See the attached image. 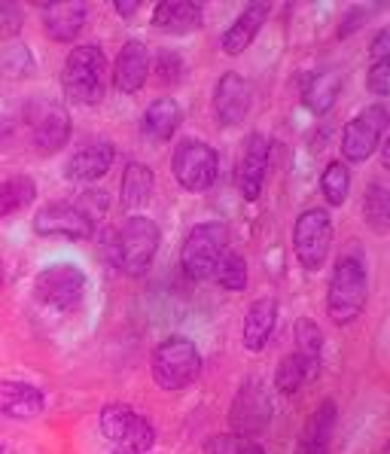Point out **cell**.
Instances as JSON below:
<instances>
[{
  "instance_id": "6da1fadb",
  "label": "cell",
  "mask_w": 390,
  "mask_h": 454,
  "mask_svg": "<svg viewBox=\"0 0 390 454\" xmlns=\"http://www.w3.org/2000/svg\"><path fill=\"white\" fill-rule=\"evenodd\" d=\"M61 86L65 95L76 104H101L107 95V55L98 43L74 46L65 59V71H61Z\"/></svg>"
},
{
  "instance_id": "7a4b0ae2",
  "label": "cell",
  "mask_w": 390,
  "mask_h": 454,
  "mask_svg": "<svg viewBox=\"0 0 390 454\" xmlns=\"http://www.w3.org/2000/svg\"><path fill=\"white\" fill-rule=\"evenodd\" d=\"M162 232L150 216H129L116 235H110V260L129 278H141L159 254Z\"/></svg>"
},
{
  "instance_id": "3957f363",
  "label": "cell",
  "mask_w": 390,
  "mask_h": 454,
  "mask_svg": "<svg viewBox=\"0 0 390 454\" xmlns=\"http://www.w3.org/2000/svg\"><path fill=\"white\" fill-rule=\"evenodd\" d=\"M369 299L366 269L354 256H341L332 269L330 290H326V314L336 326H347L363 314Z\"/></svg>"
},
{
  "instance_id": "277c9868",
  "label": "cell",
  "mask_w": 390,
  "mask_h": 454,
  "mask_svg": "<svg viewBox=\"0 0 390 454\" xmlns=\"http://www.w3.org/2000/svg\"><path fill=\"white\" fill-rule=\"evenodd\" d=\"M201 354L195 341L183 335H168L152 351V379L162 390H183L199 379Z\"/></svg>"
},
{
  "instance_id": "5b68a950",
  "label": "cell",
  "mask_w": 390,
  "mask_h": 454,
  "mask_svg": "<svg viewBox=\"0 0 390 454\" xmlns=\"http://www.w3.org/2000/svg\"><path fill=\"white\" fill-rule=\"evenodd\" d=\"M229 254V229L222 223H199L190 229L180 250V265L192 281H207L217 275V265Z\"/></svg>"
},
{
  "instance_id": "8992f818",
  "label": "cell",
  "mask_w": 390,
  "mask_h": 454,
  "mask_svg": "<svg viewBox=\"0 0 390 454\" xmlns=\"http://www.w3.org/2000/svg\"><path fill=\"white\" fill-rule=\"evenodd\" d=\"M171 171L186 192H205L211 190L220 174V156L211 144L199 141V137H183L174 150Z\"/></svg>"
},
{
  "instance_id": "52a82bcc",
  "label": "cell",
  "mask_w": 390,
  "mask_h": 454,
  "mask_svg": "<svg viewBox=\"0 0 390 454\" xmlns=\"http://www.w3.org/2000/svg\"><path fill=\"white\" fill-rule=\"evenodd\" d=\"M332 247V220L324 207H308L299 214L296 226H292V250L296 260L305 271H320L330 260Z\"/></svg>"
},
{
  "instance_id": "ba28073f",
  "label": "cell",
  "mask_w": 390,
  "mask_h": 454,
  "mask_svg": "<svg viewBox=\"0 0 390 454\" xmlns=\"http://www.w3.org/2000/svg\"><path fill=\"white\" fill-rule=\"evenodd\" d=\"M101 433L116 445V451L146 454L156 445V427L122 403H110L101 409Z\"/></svg>"
},
{
  "instance_id": "9c48e42d",
  "label": "cell",
  "mask_w": 390,
  "mask_h": 454,
  "mask_svg": "<svg viewBox=\"0 0 390 454\" xmlns=\"http://www.w3.org/2000/svg\"><path fill=\"white\" fill-rule=\"evenodd\" d=\"M34 296L52 311H71L86 296V275L71 262H55L46 265L37 278H34Z\"/></svg>"
},
{
  "instance_id": "30bf717a",
  "label": "cell",
  "mask_w": 390,
  "mask_h": 454,
  "mask_svg": "<svg viewBox=\"0 0 390 454\" xmlns=\"http://www.w3.org/2000/svg\"><path fill=\"white\" fill-rule=\"evenodd\" d=\"M387 125H390V110L385 104H372V107L360 110L345 125V131H341V156L347 162H366L381 146V135H385Z\"/></svg>"
},
{
  "instance_id": "8fae6325",
  "label": "cell",
  "mask_w": 390,
  "mask_h": 454,
  "mask_svg": "<svg viewBox=\"0 0 390 454\" xmlns=\"http://www.w3.org/2000/svg\"><path fill=\"white\" fill-rule=\"evenodd\" d=\"M34 232L43 239H67V241H89L95 235V223L71 201H52L40 207L34 216Z\"/></svg>"
},
{
  "instance_id": "7c38bea8",
  "label": "cell",
  "mask_w": 390,
  "mask_h": 454,
  "mask_svg": "<svg viewBox=\"0 0 390 454\" xmlns=\"http://www.w3.org/2000/svg\"><path fill=\"white\" fill-rule=\"evenodd\" d=\"M271 421V400L260 381H244L241 390L235 394L232 411H229V424L238 436H260Z\"/></svg>"
},
{
  "instance_id": "4fadbf2b",
  "label": "cell",
  "mask_w": 390,
  "mask_h": 454,
  "mask_svg": "<svg viewBox=\"0 0 390 454\" xmlns=\"http://www.w3.org/2000/svg\"><path fill=\"white\" fill-rule=\"evenodd\" d=\"M269 153H271V144L266 135H260V131L247 135V141L241 146V156H238V168H235V184H238V192L244 201L260 199L262 184H266Z\"/></svg>"
},
{
  "instance_id": "5bb4252c",
  "label": "cell",
  "mask_w": 390,
  "mask_h": 454,
  "mask_svg": "<svg viewBox=\"0 0 390 454\" xmlns=\"http://www.w3.org/2000/svg\"><path fill=\"white\" fill-rule=\"evenodd\" d=\"M254 107V89L241 74H222L214 86V114L220 125H238Z\"/></svg>"
},
{
  "instance_id": "9a60e30c",
  "label": "cell",
  "mask_w": 390,
  "mask_h": 454,
  "mask_svg": "<svg viewBox=\"0 0 390 454\" xmlns=\"http://www.w3.org/2000/svg\"><path fill=\"white\" fill-rule=\"evenodd\" d=\"M113 159H116V150L110 141H89L67 159L65 174L74 184H92V180L104 177V174L110 171Z\"/></svg>"
},
{
  "instance_id": "2e32d148",
  "label": "cell",
  "mask_w": 390,
  "mask_h": 454,
  "mask_svg": "<svg viewBox=\"0 0 390 454\" xmlns=\"http://www.w3.org/2000/svg\"><path fill=\"white\" fill-rule=\"evenodd\" d=\"M146 76H150V52L141 40H129L120 55H116L113 65V86L120 89L122 95H135L144 89Z\"/></svg>"
},
{
  "instance_id": "e0dca14e",
  "label": "cell",
  "mask_w": 390,
  "mask_h": 454,
  "mask_svg": "<svg viewBox=\"0 0 390 454\" xmlns=\"http://www.w3.org/2000/svg\"><path fill=\"white\" fill-rule=\"evenodd\" d=\"M71 137V116L58 104H46L37 116H34V146H37L43 156H52Z\"/></svg>"
},
{
  "instance_id": "ac0fdd59",
  "label": "cell",
  "mask_w": 390,
  "mask_h": 454,
  "mask_svg": "<svg viewBox=\"0 0 390 454\" xmlns=\"http://www.w3.org/2000/svg\"><path fill=\"white\" fill-rule=\"evenodd\" d=\"M43 12V27L46 34L55 40V43H74L80 37L82 25H86L89 6L86 4H43L40 6Z\"/></svg>"
},
{
  "instance_id": "d6986e66",
  "label": "cell",
  "mask_w": 390,
  "mask_h": 454,
  "mask_svg": "<svg viewBox=\"0 0 390 454\" xmlns=\"http://www.w3.org/2000/svg\"><path fill=\"white\" fill-rule=\"evenodd\" d=\"M152 25L165 34H192L205 25V10L192 0H162L152 10Z\"/></svg>"
},
{
  "instance_id": "ffe728a7",
  "label": "cell",
  "mask_w": 390,
  "mask_h": 454,
  "mask_svg": "<svg viewBox=\"0 0 390 454\" xmlns=\"http://www.w3.org/2000/svg\"><path fill=\"white\" fill-rule=\"evenodd\" d=\"M275 324H277V299L271 296H262L256 299L254 305L244 314V326H241V341L247 351H262L269 345L271 333H275Z\"/></svg>"
},
{
  "instance_id": "44dd1931",
  "label": "cell",
  "mask_w": 390,
  "mask_h": 454,
  "mask_svg": "<svg viewBox=\"0 0 390 454\" xmlns=\"http://www.w3.org/2000/svg\"><path fill=\"white\" fill-rule=\"evenodd\" d=\"M46 409V400L40 394V387L27 381H12V379H0V415L10 418H37Z\"/></svg>"
},
{
  "instance_id": "7402d4cb",
  "label": "cell",
  "mask_w": 390,
  "mask_h": 454,
  "mask_svg": "<svg viewBox=\"0 0 390 454\" xmlns=\"http://www.w3.org/2000/svg\"><path fill=\"white\" fill-rule=\"evenodd\" d=\"M336 418H339L336 403L332 400L320 403L302 427V436H299V454H326L330 451V439H332V430H336Z\"/></svg>"
},
{
  "instance_id": "603a6c76",
  "label": "cell",
  "mask_w": 390,
  "mask_h": 454,
  "mask_svg": "<svg viewBox=\"0 0 390 454\" xmlns=\"http://www.w3.org/2000/svg\"><path fill=\"white\" fill-rule=\"evenodd\" d=\"M180 122H183L180 104L174 101V98H156V101L144 110L141 129H144V137H150L152 144H165L177 135Z\"/></svg>"
},
{
  "instance_id": "cb8c5ba5",
  "label": "cell",
  "mask_w": 390,
  "mask_h": 454,
  "mask_svg": "<svg viewBox=\"0 0 390 454\" xmlns=\"http://www.w3.org/2000/svg\"><path fill=\"white\" fill-rule=\"evenodd\" d=\"M266 19H269V4H250L247 10H244L241 16L232 22V27L222 34V40H220L222 52H226V55H241L244 49L256 40V34L262 31Z\"/></svg>"
},
{
  "instance_id": "d4e9b609",
  "label": "cell",
  "mask_w": 390,
  "mask_h": 454,
  "mask_svg": "<svg viewBox=\"0 0 390 454\" xmlns=\"http://www.w3.org/2000/svg\"><path fill=\"white\" fill-rule=\"evenodd\" d=\"M122 205L125 207H144L146 201L152 199V190H156V177L144 162H129L122 171Z\"/></svg>"
},
{
  "instance_id": "484cf974",
  "label": "cell",
  "mask_w": 390,
  "mask_h": 454,
  "mask_svg": "<svg viewBox=\"0 0 390 454\" xmlns=\"http://www.w3.org/2000/svg\"><path fill=\"white\" fill-rule=\"evenodd\" d=\"M341 82H345V76H341L339 71H324V74H317L315 80L308 82L305 95H302L305 107H308L311 114H317V116L330 114L332 104H336V98H339V92H341Z\"/></svg>"
},
{
  "instance_id": "4316f807",
  "label": "cell",
  "mask_w": 390,
  "mask_h": 454,
  "mask_svg": "<svg viewBox=\"0 0 390 454\" xmlns=\"http://www.w3.org/2000/svg\"><path fill=\"white\" fill-rule=\"evenodd\" d=\"M292 335H296V354L305 363L311 379L320 366V354H324V333H320V326L311 317H299L296 326H292Z\"/></svg>"
},
{
  "instance_id": "83f0119b",
  "label": "cell",
  "mask_w": 390,
  "mask_h": 454,
  "mask_svg": "<svg viewBox=\"0 0 390 454\" xmlns=\"http://www.w3.org/2000/svg\"><path fill=\"white\" fill-rule=\"evenodd\" d=\"M34 199H37V184H34L31 177L19 174V177L4 180V184H0V220L25 211Z\"/></svg>"
},
{
  "instance_id": "f1b7e54d",
  "label": "cell",
  "mask_w": 390,
  "mask_h": 454,
  "mask_svg": "<svg viewBox=\"0 0 390 454\" xmlns=\"http://www.w3.org/2000/svg\"><path fill=\"white\" fill-rule=\"evenodd\" d=\"M363 220L375 235H385L390 229V190L385 184H369L363 195Z\"/></svg>"
},
{
  "instance_id": "f546056e",
  "label": "cell",
  "mask_w": 390,
  "mask_h": 454,
  "mask_svg": "<svg viewBox=\"0 0 390 454\" xmlns=\"http://www.w3.org/2000/svg\"><path fill=\"white\" fill-rule=\"evenodd\" d=\"M320 192H324V199L330 201L332 207H341L347 201V192H351V171H347V165L341 162V159L324 168Z\"/></svg>"
},
{
  "instance_id": "4dcf8cb0",
  "label": "cell",
  "mask_w": 390,
  "mask_h": 454,
  "mask_svg": "<svg viewBox=\"0 0 390 454\" xmlns=\"http://www.w3.org/2000/svg\"><path fill=\"white\" fill-rule=\"evenodd\" d=\"M214 278L220 281L222 290L241 293L244 287H247V260H244L241 254H235V250H229V254L220 260L217 275H214Z\"/></svg>"
},
{
  "instance_id": "1f68e13d",
  "label": "cell",
  "mask_w": 390,
  "mask_h": 454,
  "mask_svg": "<svg viewBox=\"0 0 390 454\" xmlns=\"http://www.w3.org/2000/svg\"><path fill=\"white\" fill-rule=\"evenodd\" d=\"M308 379V369H305V363L299 360V354H287L281 363H277V372H275V387L281 390V394H296L299 387L305 384Z\"/></svg>"
},
{
  "instance_id": "d6a6232c",
  "label": "cell",
  "mask_w": 390,
  "mask_h": 454,
  "mask_svg": "<svg viewBox=\"0 0 390 454\" xmlns=\"http://www.w3.org/2000/svg\"><path fill=\"white\" fill-rule=\"evenodd\" d=\"M207 454H266L256 439L238 436V433H222L207 439Z\"/></svg>"
},
{
  "instance_id": "836d02e7",
  "label": "cell",
  "mask_w": 390,
  "mask_h": 454,
  "mask_svg": "<svg viewBox=\"0 0 390 454\" xmlns=\"http://www.w3.org/2000/svg\"><path fill=\"white\" fill-rule=\"evenodd\" d=\"M22 6L19 4H0V40H10L22 31Z\"/></svg>"
},
{
  "instance_id": "e575fe53",
  "label": "cell",
  "mask_w": 390,
  "mask_h": 454,
  "mask_svg": "<svg viewBox=\"0 0 390 454\" xmlns=\"http://www.w3.org/2000/svg\"><path fill=\"white\" fill-rule=\"evenodd\" d=\"M366 86L372 95H390V55L381 61H372L366 76Z\"/></svg>"
},
{
  "instance_id": "d590c367",
  "label": "cell",
  "mask_w": 390,
  "mask_h": 454,
  "mask_svg": "<svg viewBox=\"0 0 390 454\" xmlns=\"http://www.w3.org/2000/svg\"><path fill=\"white\" fill-rule=\"evenodd\" d=\"M76 207H80V211L95 223L98 216L107 214V195H104L101 190H89V192H82V201Z\"/></svg>"
},
{
  "instance_id": "8d00e7d4",
  "label": "cell",
  "mask_w": 390,
  "mask_h": 454,
  "mask_svg": "<svg viewBox=\"0 0 390 454\" xmlns=\"http://www.w3.org/2000/svg\"><path fill=\"white\" fill-rule=\"evenodd\" d=\"M159 80L162 82H177L180 80V71H183V61H180V55L174 52H162L159 55Z\"/></svg>"
},
{
  "instance_id": "74e56055",
  "label": "cell",
  "mask_w": 390,
  "mask_h": 454,
  "mask_svg": "<svg viewBox=\"0 0 390 454\" xmlns=\"http://www.w3.org/2000/svg\"><path fill=\"white\" fill-rule=\"evenodd\" d=\"M378 10V6H357V10H351L345 16V25L339 27V37H347V34L351 31H357V27H363V22L369 16H372V12Z\"/></svg>"
},
{
  "instance_id": "f35d334b",
  "label": "cell",
  "mask_w": 390,
  "mask_h": 454,
  "mask_svg": "<svg viewBox=\"0 0 390 454\" xmlns=\"http://www.w3.org/2000/svg\"><path fill=\"white\" fill-rule=\"evenodd\" d=\"M390 55V31H381L378 37L372 40V61H381Z\"/></svg>"
},
{
  "instance_id": "ab89813d",
  "label": "cell",
  "mask_w": 390,
  "mask_h": 454,
  "mask_svg": "<svg viewBox=\"0 0 390 454\" xmlns=\"http://www.w3.org/2000/svg\"><path fill=\"white\" fill-rule=\"evenodd\" d=\"M113 10L120 12L122 19H131L137 10H141V4H137V0H129V4H125V0H120V4H113Z\"/></svg>"
},
{
  "instance_id": "60d3db41",
  "label": "cell",
  "mask_w": 390,
  "mask_h": 454,
  "mask_svg": "<svg viewBox=\"0 0 390 454\" xmlns=\"http://www.w3.org/2000/svg\"><path fill=\"white\" fill-rule=\"evenodd\" d=\"M381 165H385L387 171H390V137H387L385 144H381Z\"/></svg>"
},
{
  "instance_id": "b9f144b4",
  "label": "cell",
  "mask_w": 390,
  "mask_h": 454,
  "mask_svg": "<svg viewBox=\"0 0 390 454\" xmlns=\"http://www.w3.org/2000/svg\"><path fill=\"white\" fill-rule=\"evenodd\" d=\"M0 290H4V265H0Z\"/></svg>"
},
{
  "instance_id": "7bdbcfd3",
  "label": "cell",
  "mask_w": 390,
  "mask_h": 454,
  "mask_svg": "<svg viewBox=\"0 0 390 454\" xmlns=\"http://www.w3.org/2000/svg\"><path fill=\"white\" fill-rule=\"evenodd\" d=\"M113 454H135V451H113Z\"/></svg>"
},
{
  "instance_id": "ee69618b",
  "label": "cell",
  "mask_w": 390,
  "mask_h": 454,
  "mask_svg": "<svg viewBox=\"0 0 390 454\" xmlns=\"http://www.w3.org/2000/svg\"><path fill=\"white\" fill-rule=\"evenodd\" d=\"M0 454H4V445H0Z\"/></svg>"
},
{
  "instance_id": "f6af8a7d",
  "label": "cell",
  "mask_w": 390,
  "mask_h": 454,
  "mask_svg": "<svg viewBox=\"0 0 390 454\" xmlns=\"http://www.w3.org/2000/svg\"><path fill=\"white\" fill-rule=\"evenodd\" d=\"M387 454H390V449H387Z\"/></svg>"
}]
</instances>
